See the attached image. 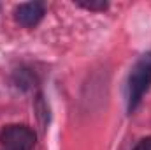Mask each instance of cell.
I'll return each mask as SVG.
<instances>
[{"label": "cell", "mask_w": 151, "mask_h": 150, "mask_svg": "<svg viewBox=\"0 0 151 150\" xmlns=\"http://www.w3.org/2000/svg\"><path fill=\"white\" fill-rule=\"evenodd\" d=\"M151 87V53L142 55L135 66L132 67V73L128 76L127 85V101H128V111L132 113L139 103L142 101L144 94Z\"/></svg>", "instance_id": "cell-1"}, {"label": "cell", "mask_w": 151, "mask_h": 150, "mask_svg": "<svg viewBox=\"0 0 151 150\" xmlns=\"http://www.w3.org/2000/svg\"><path fill=\"white\" fill-rule=\"evenodd\" d=\"M35 140V133L28 125L12 124L0 131V145L5 150H32Z\"/></svg>", "instance_id": "cell-2"}, {"label": "cell", "mask_w": 151, "mask_h": 150, "mask_svg": "<svg viewBox=\"0 0 151 150\" xmlns=\"http://www.w3.org/2000/svg\"><path fill=\"white\" fill-rule=\"evenodd\" d=\"M42 18H44V5L40 2L19 4L14 11V20L25 28H34Z\"/></svg>", "instance_id": "cell-3"}, {"label": "cell", "mask_w": 151, "mask_h": 150, "mask_svg": "<svg viewBox=\"0 0 151 150\" xmlns=\"http://www.w3.org/2000/svg\"><path fill=\"white\" fill-rule=\"evenodd\" d=\"M77 5L84 7L88 11H104V9H107V2H104V0H79Z\"/></svg>", "instance_id": "cell-4"}, {"label": "cell", "mask_w": 151, "mask_h": 150, "mask_svg": "<svg viewBox=\"0 0 151 150\" xmlns=\"http://www.w3.org/2000/svg\"><path fill=\"white\" fill-rule=\"evenodd\" d=\"M134 150H151V136H150V138L141 140V141L134 147Z\"/></svg>", "instance_id": "cell-5"}]
</instances>
